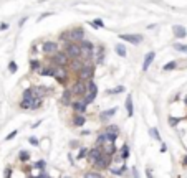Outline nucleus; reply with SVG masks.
<instances>
[{
    "label": "nucleus",
    "mask_w": 187,
    "mask_h": 178,
    "mask_svg": "<svg viewBox=\"0 0 187 178\" xmlns=\"http://www.w3.org/2000/svg\"><path fill=\"white\" fill-rule=\"evenodd\" d=\"M65 51L66 55L70 56V60H75V58H81V45L76 41H66L65 45Z\"/></svg>",
    "instance_id": "obj_1"
},
{
    "label": "nucleus",
    "mask_w": 187,
    "mask_h": 178,
    "mask_svg": "<svg viewBox=\"0 0 187 178\" xmlns=\"http://www.w3.org/2000/svg\"><path fill=\"white\" fill-rule=\"evenodd\" d=\"M96 94H98V86L93 83V79H89L88 83H86V94H85V101H86V104H91L94 99H96Z\"/></svg>",
    "instance_id": "obj_2"
},
{
    "label": "nucleus",
    "mask_w": 187,
    "mask_h": 178,
    "mask_svg": "<svg viewBox=\"0 0 187 178\" xmlns=\"http://www.w3.org/2000/svg\"><path fill=\"white\" fill-rule=\"evenodd\" d=\"M93 74H94V66L89 63H85V66L78 71V79L89 81V79H93Z\"/></svg>",
    "instance_id": "obj_3"
},
{
    "label": "nucleus",
    "mask_w": 187,
    "mask_h": 178,
    "mask_svg": "<svg viewBox=\"0 0 187 178\" xmlns=\"http://www.w3.org/2000/svg\"><path fill=\"white\" fill-rule=\"evenodd\" d=\"M111 158H113L111 153H108V152L103 150L101 157H99L98 160L94 162V165H96L98 168H101V170H104V168H109V165H111Z\"/></svg>",
    "instance_id": "obj_4"
},
{
    "label": "nucleus",
    "mask_w": 187,
    "mask_h": 178,
    "mask_svg": "<svg viewBox=\"0 0 187 178\" xmlns=\"http://www.w3.org/2000/svg\"><path fill=\"white\" fill-rule=\"evenodd\" d=\"M70 56L66 55V51H56L53 56H51V61H53V64H58V66H66L70 63Z\"/></svg>",
    "instance_id": "obj_5"
},
{
    "label": "nucleus",
    "mask_w": 187,
    "mask_h": 178,
    "mask_svg": "<svg viewBox=\"0 0 187 178\" xmlns=\"http://www.w3.org/2000/svg\"><path fill=\"white\" fill-rule=\"evenodd\" d=\"M53 78H56V81H58V83H61V84L66 83V79H68V74H66V71H65V66L55 64V74H53Z\"/></svg>",
    "instance_id": "obj_6"
},
{
    "label": "nucleus",
    "mask_w": 187,
    "mask_h": 178,
    "mask_svg": "<svg viewBox=\"0 0 187 178\" xmlns=\"http://www.w3.org/2000/svg\"><path fill=\"white\" fill-rule=\"evenodd\" d=\"M71 91H73V94L75 96H81V97H85V94H86V84H85V81H81L78 79L76 83L73 84V88H71Z\"/></svg>",
    "instance_id": "obj_7"
},
{
    "label": "nucleus",
    "mask_w": 187,
    "mask_h": 178,
    "mask_svg": "<svg viewBox=\"0 0 187 178\" xmlns=\"http://www.w3.org/2000/svg\"><path fill=\"white\" fill-rule=\"evenodd\" d=\"M119 38L128 43H133V45H139V43L142 41V35H139V33H136V35H131V33H124V35H119Z\"/></svg>",
    "instance_id": "obj_8"
},
{
    "label": "nucleus",
    "mask_w": 187,
    "mask_h": 178,
    "mask_svg": "<svg viewBox=\"0 0 187 178\" xmlns=\"http://www.w3.org/2000/svg\"><path fill=\"white\" fill-rule=\"evenodd\" d=\"M58 51V45L56 43H53V41H46V43H43V53H45L46 56H53L55 53Z\"/></svg>",
    "instance_id": "obj_9"
},
{
    "label": "nucleus",
    "mask_w": 187,
    "mask_h": 178,
    "mask_svg": "<svg viewBox=\"0 0 187 178\" xmlns=\"http://www.w3.org/2000/svg\"><path fill=\"white\" fill-rule=\"evenodd\" d=\"M172 33H174L176 38H185L187 36V30L182 25H174L172 27Z\"/></svg>",
    "instance_id": "obj_10"
},
{
    "label": "nucleus",
    "mask_w": 187,
    "mask_h": 178,
    "mask_svg": "<svg viewBox=\"0 0 187 178\" xmlns=\"http://www.w3.org/2000/svg\"><path fill=\"white\" fill-rule=\"evenodd\" d=\"M101 153H103V150H101V148H99V145H98V147H94V148H91V150H88V157H89V160L94 163L99 157H101Z\"/></svg>",
    "instance_id": "obj_11"
},
{
    "label": "nucleus",
    "mask_w": 187,
    "mask_h": 178,
    "mask_svg": "<svg viewBox=\"0 0 187 178\" xmlns=\"http://www.w3.org/2000/svg\"><path fill=\"white\" fill-rule=\"evenodd\" d=\"M86 107H88V104H86V101H85V99H80V101H75V102H73V109H75V112H81V114H85Z\"/></svg>",
    "instance_id": "obj_12"
},
{
    "label": "nucleus",
    "mask_w": 187,
    "mask_h": 178,
    "mask_svg": "<svg viewBox=\"0 0 187 178\" xmlns=\"http://www.w3.org/2000/svg\"><path fill=\"white\" fill-rule=\"evenodd\" d=\"M154 58H156V53L154 51H149L146 55V58H144V63H142V71H147L149 69V66H151V63L154 61Z\"/></svg>",
    "instance_id": "obj_13"
},
{
    "label": "nucleus",
    "mask_w": 187,
    "mask_h": 178,
    "mask_svg": "<svg viewBox=\"0 0 187 178\" xmlns=\"http://www.w3.org/2000/svg\"><path fill=\"white\" fill-rule=\"evenodd\" d=\"M83 66H85V63H81V58H75V60H71V69H73L75 73H78Z\"/></svg>",
    "instance_id": "obj_14"
},
{
    "label": "nucleus",
    "mask_w": 187,
    "mask_h": 178,
    "mask_svg": "<svg viewBox=\"0 0 187 178\" xmlns=\"http://www.w3.org/2000/svg\"><path fill=\"white\" fill-rule=\"evenodd\" d=\"M71 94H73V91H71V89H65L63 96H61V104H65V106H70V104H71V101H70Z\"/></svg>",
    "instance_id": "obj_15"
},
{
    "label": "nucleus",
    "mask_w": 187,
    "mask_h": 178,
    "mask_svg": "<svg viewBox=\"0 0 187 178\" xmlns=\"http://www.w3.org/2000/svg\"><path fill=\"white\" fill-rule=\"evenodd\" d=\"M126 110H128V115H129V117H133L134 107H133V96H131V94H129L128 97H126Z\"/></svg>",
    "instance_id": "obj_16"
},
{
    "label": "nucleus",
    "mask_w": 187,
    "mask_h": 178,
    "mask_svg": "<svg viewBox=\"0 0 187 178\" xmlns=\"http://www.w3.org/2000/svg\"><path fill=\"white\" fill-rule=\"evenodd\" d=\"M85 122H86L85 115L81 114V112H76V115H75V126H76V127H83Z\"/></svg>",
    "instance_id": "obj_17"
},
{
    "label": "nucleus",
    "mask_w": 187,
    "mask_h": 178,
    "mask_svg": "<svg viewBox=\"0 0 187 178\" xmlns=\"http://www.w3.org/2000/svg\"><path fill=\"white\" fill-rule=\"evenodd\" d=\"M80 45H81V50H83V51H94V46H93V43H91V41L81 40Z\"/></svg>",
    "instance_id": "obj_18"
},
{
    "label": "nucleus",
    "mask_w": 187,
    "mask_h": 178,
    "mask_svg": "<svg viewBox=\"0 0 187 178\" xmlns=\"http://www.w3.org/2000/svg\"><path fill=\"white\" fill-rule=\"evenodd\" d=\"M104 152L114 155L116 153V147H114V142H104Z\"/></svg>",
    "instance_id": "obj_19"
},
{
    "label": "nucleus",
    "mask_w": 187,
    "mask_h": 178,
    "mask_svg": "<svg viewBox=\"0 0 187 178\" xmlns=\"http://www.w3.org/2000/svg\"><path fill=\"white\" fill-rule=\"evenodd\" d=\"M89 25L93 27V28H103L104 27V22L101 20V18H94V20L89 22Z\"/></svg>",
    "instance_id": "obj_20"
},
{
    "label": "nucleus",
    "mask_w": 187,
    "mask_h": 178,
    "mask_svg": "<svg viewBox=\"0 0 187 178\" xmlns=\"http://www.w3.org/2000/svg\"><path fill=\"white\" fill-rule=\"evenodd\" d=\"M116 107H113V109H108V110H104V112L101 114V119H109V117H113L114 114H116Z\"/></svg>",
    "instance_id": "obj_21"
},
{
    "label": "nucleus",
    "mask_w": 187,
    "mask_h": 178,
    "mask_svg": "<svg viewBox=\"0 0 187 178\" xmlns=\"http://www.w3.org/2000/svg\"><path fill=\"white\" fill-rule=\"evenodd\" d=\"M114 50H116V53L121 58L126 56V46H124V45H116V46H114Z\"/></svg>",
    "instance_id": "obj_22"
},
{
    "label": "nucleus",
    "mask_w": 187,
    "mask_h": 178,
    "mask_svg": "<svg viewBox=\"0 0 187 178\" xmlns=\"http://www.w3.org/2000/svg\"><path fill=\"white\" fill-rule=\"evenodd\" d=\"M104 137H106V142H114V140H116V137H118V134L106 130V132H104Z\"/></svg>",
    "instance_id": "obj_23"
},
{
    "label": "nucleus",
    "mask_w": 187,
    "mask_h": 178,
    "mask_svg": "<svg viewBox=\"0 0 187 178\" xmlns=\"http://www.w3.org/2000/svg\"><path fill=\"white\" fill-rule=\"evenodd\" d=\"M103 53H104V50H103V46H98V55H96V61L99 64L104 61V56H103Z\"/></svg>",
    "instance_id": "obj_24"
},
{
    "label": "nucleus",
    "mask_w": 187,
    "mask_h": 178,
    "mask_svg": "<svg viewBox=\"0 0 187 178\" xmlns=\"http://www.w3.org/2000/svg\"><path fill=\"white\" fill-rule=\"evenodd\" d=\"M126 165H123L121 168H109V170H111V173H113V175H123V173L124 172H126Z\"/></svg>",
    "instance_id": "obj_25"
},
{
    "label": "nucleus",
    "mask_w": 187,
    "mask_h": 178,
    "mask_svg": "<svg viewBox=\"0 0 187 178\" xmlns=\"http://www.w3.org/2000/svg\"><path fill=\"white\" fill-rule=\"evenodd\" d=\"M18 158H20L22 162H27L28 158H30V152H27V150H22V152H20V155H18Z\"/></svg>",
    "instance_id": "obj_26"
},
{
    "label": "nucleus",
    "mask_w": 187,
    "mask_h": 178,
    "mask_svg": "<svg viewBox=\"0 0 187 178\" xmlns=\"http://www.w3.org/2000/svg\"><path fill=\"white\" fill-rule=\"evenodd\" d=\"M174 48L177 51H180V53H187V45H182V43H176Z\"/></svg>",
    "instance_id": "obj_27"
},
{
    "label": "nucleus",
    "mask_w": 187,
    "mask_h": 178,
    "mask_svg": "<svg viewBox=\"0 0 187 178\" xmlns=\"http://www.w3.org/2000/svg\"><path fill=\"white\" fill-rule=\"evenodd\" d=\"M128 157H129V147H128V145H123V150H121V158H123V160H126Z\"/></svg>",
    "instance_id": "obj_28"
},
{
    "label": "nucleus",
    "mask_w": 187,
    "mask_h": 178,
    "mask_svg": "<svg viewBox=\"0 0 187 178\" xmlns=\"http://www.w3.org/2000/svg\"><path fill=\"white\" fill-rule=\"evenodd\" d=\"M149 134H151V137H154L156 140H159V142H161V134L157 132V129H154V127H152L151 130H149Z\"/></svg>",
    "instance_id": "obj_29"
},
{
    "label": "nucleus",
    "mask_w": 187,
    "mask_h": 178,
    "mask_svg": "<svg viewBox=\"0 0 187 178\" xmlns=\"http://www.w3.org/2000/svg\"><path fill=\"white\" fill-rule=\"evenodd\" d=\"M17 69H18L17 63H15V61H10V63H8V71H10V73L13 74V73H17Z\"/></svg>",
    "instance_id": "obj_30"
},
{
    "label": "nucleus",
    "mask_w": 187,
    "mask_h": 178,
    "mask_svg": "<svg viewBox=\"0 0 187 178\" xmlns=\"http://www.w3.org/2000/svg\"><path fill=\"white\" fill-rule=\"evenodd\" d=\"M124 86H118V88H114V89H111V91H108V94H118V93H124Z\"/></svg>",
    "instance_id": "obj_31"
},
{
    "label": "nucleus",
    "mask_w": 187,
    "mask_h": 178,
    "mask_svg": "<svg viewBox=\"0 0 187 178\" xmlns=\"http://www.w3.org/2000/svg\"><path fill=\"white\" fill-rule=\"evenodd\" d=\"M30 64H32V68L35 71H40V68H41V64H40V61H38V60H32Z\"/></svg>",
    "instance_id": "obj_32"
},
{
    "label": "nucleus",
    "mask_w": 187,
    "mask_h": 178,
    "mask_svg": "<svg viewBox=\"0 0 187 178\" xmlns=\"http://www.w3.org/2000/svg\"><path fill=\"white\" fill-rule=\"evenodd\" d=\"M45 165H46V163H45V160H38V162H37L33 167H35L37 170H43V168H45Z\"/></svg>",
    "instance_id": "obj_33"
},
{
    "label": "nucleus",
    "mask_w": 187,
    "mask_h": 178,
    "mask_svg": "<svg viewBox=\"0 0 187 178\" xmlns=\"http://www.w3.org/2000/svg\"><path fill=\"white\" fill-rule=\"evenodd\" d=\"M88 155V148H85V147H81L80 148V152H78V158H83Z\"/></svg>",
    "instance_id": "obj_34"
},
{
    "label": "nucleus",
    "mask_w": 187,
    "mask_h": 178,
    "mask_svg": "<svg viewBox=\"0 0 187 178\" xmlns=\"http://www.w3.org/2000/svg\"><path fill=\"white\" fill-rule=\"evenodd\" d=\"M104 142H106V137H104V134L98 135V139H96V145H103Z\"/></svg>",
    "instance_id": "obj_35"
},
{
    "label": "nucleus",
    "mask_w": 187,
    "mask_h": 178,
    "mask_svg": "<svg viewBox=\"0 0 187 178\" xmlns=\"http://www.w3.org/2000/svg\"><path fill=\"white\" fill-rule=\"evenodd\" d=\"M176 66H177V63H176V61H171V63H167V64L164 66V71H169V69H174V68H176Z\"/></svg>",
    "instance_id": "obj_36"
},
{
    "label": "nucleus",
    "mask_w": 187,
    "mask_h": 178,
    "mask_svg": "<svg viewBox=\"0 0 187 178\" xmlns=\"http://www.w3.org/2000/svg\"><path fill=\"white\" fill-rule=\"evenodd\" d=\"M86 176H88V178H99V176H101V173H98V172H88V173H86Z\"/></svg>",
    "instance_id": "obj_37"
},
{
    "label": "nucleus",
    "mask_w": 187,
    "mask_h": 178,
    "mask_svg": "<svg viewBox=\"0 0 187 178\" xmlns=\"http://www.w3.org/2000/svg\"><path fill=\"white\" fill-rule=\"evenodd\" d=\"M106 130L114 132V134H119V127H116V126H109V127H106Z\"/></svg>",
    "instance_id": "obj_38"
},
{
    "label": "nucleus",
    "mask_w": 187,
    "mask_h": 178,
    "mask_svg": "<svg viewBox=\"0 0 187 178\" xmlns=\"http://www.w3.org/2000/svg\"><path fill=\"white\" fill-rule=\"evenodd\" d=\"M17 134H18V130H13V132H10V134H8V135L5 137V140H12V139H13V137H15V135H17Z\"/></svg>",
    "instance_id": "obj_39"
},
{
    "label": "nucleus",
    "mask_w": 187,
    "mask_h": 178,
    "mask_svg": "<svg viewBox=\"0 0 187 178\" xmlns=\"http://www.w3.org/2000/svg\"><path fill=\"white\" fill-rule=\"evenodd\" d=\"M28 140H30V143H32V145H38V143H40V142H38V139L37 137H30V139H28Z\"/></svg>",
    "instance_id": "obj_40"
},
{
    "label": "nucleus",
    "mask_w": 187,
    "mask_h": 178,
    "mask_svg": "<svg viewBox=\"0 0 187 178\" xmlns=\"http://www.w3.org/2000/svg\"><path fill=\"white\" fill-rule=\"evenodd\" d=\"M177 122H179V119H176V117H169V124H171V126H177Z\"/></svg>",
    "instance_id": "obj_41"
},
{
    "label": "nucleus",
    "mask_w": 187,
    "mask_h": 178,
    "mask_svg": "<svg viewBox=\"0 0 187 178\" xmlns=\"http://www.w3.org/2000/svg\"><path fill=\"white\" fill-rule=\"evenodd\" d=\"M3 175H5V176H10V175H12V170H10V168H7V170H5V173H3Z\"/></svg>",
    "instance_id": "obj_42"
},
{
    "label": "nucleus",
    "mask_w": 187,
    "mask_h": 178,
    "mask_svg": "<svg viewBox=\"0 0 187 178\" xmlns=\"http://www.w3.org/2000/svg\"><path fill=\"white\" fill-rule=\"evenodd\" d=\"M7 28H8L7 23H2V25H0V30H7Z\"/></svg>",
    "instance_id": "obj_43"
},
{
    "label": "nucleus",
    "mask_w": 187,
    "mask_h": 178,
    "mask_svg": "<svg viewBox=\"0 0 187 178\" xmlns=\"http://www.w3.org/2000/svg\"><path fill=\"white\" fill-rule=\"evenodd\" d=\"M38 176H40V178H46L48 175H46V173H43V172H41V173H38Z\"/></svg>",
    "instance_id": "obj_44"
},
{
    "label": "nucleus",
    "mask_w": 187,
    "mask_h": 178,
    "mask_svg": "<svg viewBox=\"0 0 187 178\" xmlns=\"http://www.w3.org/2000/svg\"><path fill=\"white\" fill-rule=\"evenodd\" d=\"M27 22V18H22V20H20V23H18V25H20V27H23V23H25Z\"/></svg>",
    "instance_id": "obj_45"
},
{
    "label": "nucleus",
    "mask_w": 187,
    "mask_h": 178,
    "mask_svg": "<svg viewBox=\"0 0 187 178\" xmlns=\"http://www.w3.org/2000/svg\"><path fill=\"white\" fill-rule=\"evenodd\" d=\"M184 165H187V157L184 158Z\"/></svg>",
    "instance_id": "obj_46"
},
{
    "label": "nucleus",
    "mask_w": 187,
    "mask_h": 178,
    "mask_svg": "<svg viewBox=\"0 0 187 178\" xmlns=\"http://www.w3.org/2000/svg\"><path fill=\"white\" fill-rule=\"evenodd\" d=\"M184 102H185V104H187V96H185V99H184Z\"/></svg>",
    "instance_id": "obj_47"
}]
</instances>
